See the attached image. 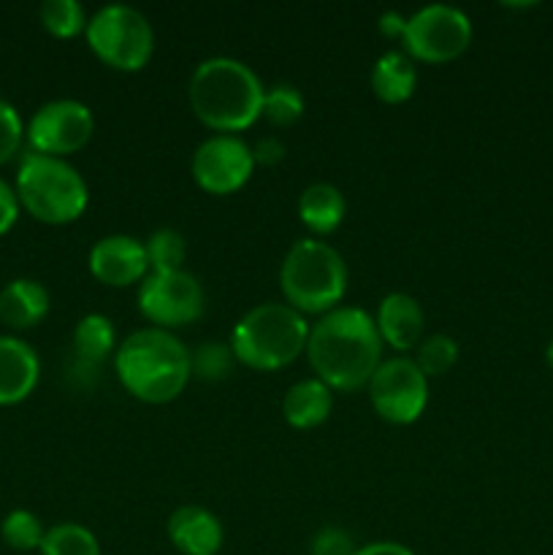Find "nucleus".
I'll use <instances>...</instances> for the list:
<instances>
[{
	"label": "nucleus",
	"instance_id": "f257e3e1",
	"mask_svg": "<svg viewBox=\"0 0 553 555\" xmlns=\"http://www.w3.org/2000/svg\"><path fill=\"white\" fill-rule=\"evenodd\" d=\"M309 366L331 390L356 393L366 388L383 363V339L372 314L358 307H336L309 328Z\"/></svg>",
	"mask_w": 553,
	"mask_h": 555
},
{
	"label": "nucleus",
	"instance_id": "f03ea898",
	"mask_svg": "<svg viewBox=\"0 0 553 555\" xmlns=\"http://www.w3.org/2000/svg\"><path fill=\"white\" fill-rule=\"evenodd\" d=\"M263 85L253 68L233 57L204 60L188 85L190 108L209 130L236 135L263 112Z\"/></svg>",
	"mask_w": 553,
	"mask_h": 555
},
{
	"label": "nucleus",
	"instance_id": "7ed1b4c3",
	"mask_svg": "<svg viewBox=\"0 0 553 555\" xmlns=\"http://www.w3.org/2000/svg\"><path fill=\"white\" fill-rule=\"evenodd\" d=\"M114 369L133 399L144 404H168L190 383V350L163 328L133 331L114 352Z\"/></svg>",
	"mask_w": 553,
	"mask_h": 555
},
{
	"label": "nucleus",
	"instance_id": "20e7f679",
	"mask_svg": "<svg viewBox=\"0 0 553 555\" xmlns=\"http://www.w3.org/2000/svg\"><path fill=\"white\" fill-rule=\"evenodd\" d=\"M309 323L287 304H260L249 309L231 334L236 363L255 372L285 369L307 350Z\"/></svg>",
	"mask_w": 553,
	"mask_h": 555
},
{
	"label": "nucleus",
	"instance_id": "39448f33",
	"mask_svg": "<svg viewBox=\"0 0 553 555\" xmlns=\"http://www.w3.org/2000/svg\"><path fill=\"white\" fill-rule=\"evenodd\" d=\"M280 287L298 314L334 312L347 293L345 258L320 238H301L282 260Z\"/></svg>",
	"mask_w": 553,
	"mask_h": 555
},
{
	"label": "nucleus",
	"instance_id": "423d86ee",
	"mask_svg": "<svg viewBox=\"0 0 553 555\" xmlns=\"http://www.w3.org/2000/svg\"><path fill=\"white\" fill-rule=\"evenodd\" d=\"M16 198L36 220L68 225L87 211L90 190L70 163L27 152L16 171Z\"/></svg>",
	"mask_w": 553,
	"mask_h": 555
},
{
	"label": "nucleus",
	"instance_id": "0eeeda50",
	"mask_svg": "<svg viewBox=\"0 0 553 555\" xmlns=\"http://www.w3.org/2000/svg\"><path fill=\"white\" fill-rule=\"evenodd\" d=\"M85 36L103 65L125 74L146 68L155 52V33L150 20L133 5H103L87 22Z\"/></svg>",
	"mask_w": 553,
	"mask_h": 555
},
{
	"label": "nucleus",
	"instance_id": "6e6552de",
	"mask_svg": "<svg viewBox=\"0 0 553 555\" xmlns=\"http://www.w3.org/2000/svg\"><path fill=\"white\" fill-rule=\"evenodd\" d=\"M401 43L410 60H421L428 65L453 63L470 49L472 22L464 11L453 5H426L407 16Z\"/></svg>",
	"mask_w": 553,
	"mask_h": 555
},
{
	"label": "nucleus",
	"instance_id": "1a4fd4ad",
	"mask_svg": "<svg viewBox=\"0 0 553 555\" xmlns=\"http://www.w3.org/2000/svg\"><path fill=\"white\" fill-rule=\"evenodd\" d=\"M369 401L390 426H410L426 412L428 379L412 358H388L369 379Z\"/></svg>",
	"mask_w": 553,
	"mask_h": 555
},
{
	"label": "nucleus",
	"instance_id": "9d476101",
	"mask_svg": "<svg viewBox=\"0 0 553 555\" xmlns=\"http://www.w3.org/2000/svg\"><path fill=\"white\" fill-rule=\"evenodd\" d=\"M204 309V285L188 271H171V274L150 271L139 285V312L155 328H182V325L201 320Z\"/></svg>",
	"mask_w": 553,
	"mask_h": 555
},
{
	"label": "nucleus",
	"instance_id": "9b49d317",
	"mask_svg": "<svg viewBox=\"0 0 553 555\" xmlns=\"http://www.w3.org/2000/svg\"><path fill=\"white\" fill-rule=\"evenodd\" d=\"M25 133L33 152L63 160L65 155L85 150L87 141L95 133V117H92V112L81 101L57 98V101L43 103L33 114Z\"/></svg>",
	"mask_w": 553,
	"mask_h": 555
},
{
	"label": "nucleus",
	"instance_id": "f8f14e48",
	"mask_svg": "<svg viewBox=\"0 0 553 555\" xmlns=\"http://www.w3.org/2000/svg\"><path fill=\"white\" fill-rule=\"evenodd\" d=\"M253 146L244 144L239 135H211L193 152L195 184L209 195H231L242 190L253 177Z\"/></svg>",
	"mask_w": 553,
	"mask_h": 555
},
{
	"label": "nucleus",
	"instance_id": "ddd939ff",
	"mask_svg": "<svg viewBox=\"0 0 553 555\" xmlns=\"http://www.w3.org/2000/svg\"><path fill=\"white\" fill-rule=\"evenodd\" d=\"M150 258L146 247L133 236L114 233L101 238L90 249V274L108 287H128L144 282Z\"/></svg>",
	"mask_w": 553,
	"mask_h": 555
},
{
	"label": "nucleus",
	"instance_id": "4468645a",
	"mask_svg": "<svg viewBox=\"0 0 553 555\" xmlns=\"http://www.w3.org/2000/svg\"><path fill=\"white\" fill-rule=\"evenodd\" d=\"M114 347H117V334L112 320L103 314H85L70 336V377L76 379V385L92 388L101 377V363H106Z\"/></svg>",
	"mask_w": 553,
	"mask_h": 555
},
{
	"label": "nucleus",
	"instance_id": "2eb2a0df",
	"mask_svg": "<svg viewBox=\"0 0 553 555\" xmlns=\"http://www.w3.org/2000/svg\"><path fill=\"white\" fill-rule=\"evenodd\" d=\"M374 325H377L383 345L396 352H410L423 341L426 314H423L417 298L407 296V293H390L380 301Z\"/></svg>",
	"mask_w": 553,
	"mask_h": 555
},
{
	"label": "nucleus",
	"instance_id": "dca6fc26",
	"mask_svg": "<svg viewBox=\"0 0 553 555\" xmlns=\"http://www.w3.org/2000/svg\"><path fill=\"white\" fill-rule=\"evenodd\" d=\"M168 540L182 555H217L226 540L220 518L204 507H179L168 518Z\"/></svg>",
	"mask_w": 553,
	"mask_h": 555
},
{
	"label": "nucleus",
	"instance_id": "f3484780",
	"mask_svg": "<svg viewBox=\"0 0 553 555\" xmlns=\"http://www.w3.org/2000/svg\"><path fill=\"white\" fill-rule=\"evenodd\" d=\"M41 361L27 341L0 336V406L20 404L36 390Z\"/></svg>",
	"mask_w": 553,
	"mask_h": 555
},
{
	"label": "nucleus",
	"instance_id": "a211bd4d",
	"mask_svg": "<svg viewBox=\"0 0 553 555\" xmlns=\"http://www.w3.org/2000/svg\"><path fill=\"white\" fill-rule=\"evenodd\" d=\"M331 410H334V390L320 383L318 377L291 385L285 399H282V415H285L287 426L296 428V431L323 426Z\"/></svg>",
	"mask_w": 553,
	"mask_h": 555
},
{
	"label": "nucleus",
	"instance_id": "6ab92c4d",
	"mask_svg": "<svg viewBox=\"0 0 553 555\" xmlns=\"http://www.w3.org/2000/svg\"><path fill=\"white\" fill-rule=\"evenodd\" d=\"M49 314V291L36 280H11L0 291V320L9 328L27 331Z\"/></svg>",
	"mask_w": 553,
	"mask_h": 555
},
{
	"label": "nucleus",
	"instance_id": "aec40b11",
	"mask_svg": "<svg viewBox=\"0 0 553 555\" xmlns=\"http://www.w3.org/2000/svg\"><path fill=\"white\" fill-rule=\"evenodd\" d=\"M347 215L345 195L339 188L329 182H314L298 198V217L304 228L314 236H329L342 225Z\"/></svg>",
	"mask_w": 553,
	"mask_h": 555
},
{
	"label": "nucleus",
	"instance_id": "412c9836",
	"mask_svg": "<svg viewBox=\"0 0 553 555\" xmlns=\"http://www.w3.org/2000/svg\"><path fill=\"white\" fill-rule=\"evenodd\" d=\"M417 70L404 52H385L372 68V90L388 106L410 101L415 95Z\"/></svg>",
	"mask_w": 553,
	"mask_h": 555
},
{
	"label": "nucleus",
	"instance_id": "4be33fe9",
	"mask_svg": "<svg viewBox=\"0 0 553 555\" xmlns=\"http://www.w3.org/2000/svg\"><path fill=\"white\" fill-rule=\"evenodd\" d=\"M146 258L155 274H171V271H184V258H188V242L173 228H160L146 238Z\"/></svg>",
	"mask_w": 553,
	"mask_h": 555
},
{
	"label": "nucleus",
	"instance_id": "5701e85b",
	"mask_svg": "<svg viewBox=\"0 0 553 555\" xmlns=\"http://www.w3.org/2000/svg\"><path fill=\"white\" fill-rule=\"evenodd\" d=\"M41 555H101L95 534L79 524H57L43 534Z\"/></svg>",
	"mask_w": 553,
	"mask_h": 555
},
{
	"label": "nucleus",
	"instance_id": "b1692460",
	"mask_svg": "<svg viewBox=\"0 0 553 555\" xmlns=\"http://www.w3.org/2000/svg\"><path fill=\"white\" fill-rule=\"evenodd\" d=\"M38 16L54 38H76L87 30V22H90L79 0H43Z\"/></svg>",
	"mask_w": 553,
	"mask_h": 555
},
{
	"label": "nucleus",
	"instance_id": "393cba45",
	"mask_svg": "<svg viewBox=\"0 0 553 555\" xmlns=\"http://www.w3.org/2000/svg\"><path fill=\"white\" fill-rule=\"evenodd\" d=\"M415 366L421 369L423 374L428 377H442V374H448L450 369L455 366V361H459V345H455V339H450V336L445 334H432V336H423L421 345L415 347Z\"/></svg>",
	"mask_w": 553,
	"mask_h": 555
},
{
	"label": "nucleus",
	"instance_id": "a878e982",
	"mask_svg": "<svg viewBox=\"0 0 553 555\" xmlns=\"http://www.w3.org/2000/svg\"><path fill=\"white\" fill-rule=\"evenodd\" d=\"M233 363H236V356L231 345H222V341H204L190 352V372L206 383L226 379L233 372Z\"/></svg>",
	"mask_w": 553,
	"mask_h": 555
},
{
	"label": "nucleus",
	"instance_id": "bb28decb",
	"mask_svg": "<svg viewBox=\"0 0 553 555\" xmlns=\"http://www.w3.org/2000/svg\"><path fill=\"white\" fill-rule=\"evenodd\" d=\"M304 114V95L291 85H276L266 90L263 112L260 117L274 128H291L301 119Z\"/></svg>",
	"mask_w": 553,
	"mask_h": 555
},
{
	"label": "nucleus",
	"instance_id": "cd10ccee",
	"mask_svg": "<svg viewBox=\"0 0 553 555\" xmlns=\"http://www.w3.org/2000/svg\"><path fill=\"white\" fill-rule=\"evenodd\" d=\"M0 534H3L5 545L14 547V551H38L43 542V526L30 509H14V513L5 515L3 526H0Z\"/></svg>",
	"mask_w": 553,
	"mask_h": 555
},
{
	"label": "nucleus",
	"instance_id": "c85d7f7f",
	"mask_svg": "<svg viewBox=\"0 0 553 555\" xmlns=\"http://www.w3.org/2000/svg\"><path fill=\"white\" fill-rule=\"evenodd\" d=\"M22 135H25V125H22L20 112L0 98V166L20 152Z\"/></svg>",
	"mask_w": 553,
	"mask_h": 555
},
{
	"label": "nucleus",
	"instance_id": "c756f323",
	"mask_svg": "<svg viewBox=\"0 0 553 555\" xmlns=\"http://www.w3.org/2000/svg\"><path fill=\"white\" fill-rule=\"evenodd\" d=\"M356 540L347 529L339 526H325L309 542V555H356Z\"/></svg>",
	"mask_w": 553,
	"mask_h": 555
},
{
	"label": "nucleus",
	"instance_id": "7c9ffc66",
	"mask_svg": "<svg viewBox=\"0 0 553 555\" xmlns=\"http://www.w3.org/2000/svg\"><path fill=\"white\" fill-rule=\"evenodd\" d=\"M16 217H20V198H16V190L11 188L5 179H0V236L14 228Z\"/></svg>",
	"mask_w": 553,
	"mask_h": 555
},
{
	"label": "nucleus",
	"instance_id": "2f4dec72",
	"mask_svg": "<svg viewBox=\"0 0 553 555\" xmlns=\"http://www.w3.org/2000/svg\"><path fill=\"white\" fill-rule=\"evenodd\" d=\"M282 157H285V144L274 135H266L253 146V160L258 166H276V163H282Z\"/></svg>",
	"mask_w": 553,
	"mask_h": 555
},
{
	"label": "nucleus",
	"instance_id": "473e14b6",
	"mask_svg": "<svg viewBox=\"0 0 553 555\" xmlns=\"http://www.w3.org/2000/svg\"><path fill=\"white\" fill-rule=\"evenodd\" d=\"M404 27H407V16H401L399 11H385V14L380 16V33H383L385 38H399L401 41Z\"/></svg>",
	"mask_w": 553,
	"mask_h": 555
},
{
	"label": "nucleus",
	"instance_id": "72a5a7b5",
	"mask_svg": "<svg viewBox=\"0 0 553 555\" xmlns=\"http://www.w3.org/2000/svg\"><path fill=\"white\" fill-rule=\"evenodd\" d=\"M356 555H415L410 547L399 545V542H372V545L358 547Z\"/></svg>",
	"mask_w": 553,
	"mask_h": 555
},
{
	"label": "nucleus",
	"instance_id": "f704fd0d",
	"mask_svg": "<svg viewBox=\"0 0 553 555\" xmlns=\"http://www.w3.org/2000/svg\"><path fill=\"white\" fill-rule=\"evenodd\" d=\"M545 361H548V366L553 369V339H551V345H548V350H545Z\"/></svg>",
	"mask_w": 553,
	"mask_h": 555
}]
</instances>
